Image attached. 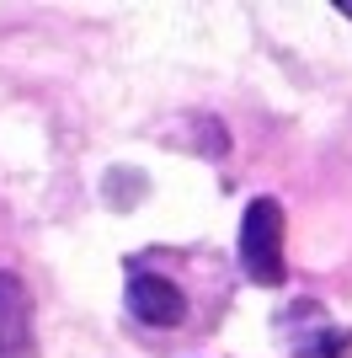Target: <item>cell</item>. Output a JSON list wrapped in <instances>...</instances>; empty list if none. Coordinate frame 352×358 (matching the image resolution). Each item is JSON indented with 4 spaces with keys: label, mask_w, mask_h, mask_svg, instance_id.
Instances as JSON below:
<instances>
[{
    "label": "cell",
    "mask_w": 352,
    "mask_h": 358,
    "mask_svg": "<svg viewBox=\"0 0 352 358\" xmlns=\"http://www.w3.org/2000/svg\"><path fill=\"white\" fill-rule=\"evenodd\" d=\"M283 209L272 203V198H256V203H246V220H240V268H246L251 284H283V273H288V262H283Z\"/></svg>",
    "instance_id": "obj_1"
},
{
    "label": "cell",
    "mask_w": 352,
    "mask_h": 358,
    "mask_svg": "<svg viewBox=\"0 0 352 358\" xmlns=\"http://www.w3.org/2000/svg\"><path fill=\"white\" fill-rule=\"evenodd\" d=\"M123 299H129L133 321H145V327H155V331H171V327L187 321V299H182V289H176L171 278H161V273H149V268H129V289H123Z\"/></svg>",
    "instance_id": "obj_2"
},
{
    "label": "cell",
    "mask_w": 352,
    "mask_h": 358,
    "mask_svg": "<svg viewBox=\"0 0 352 358\" xmlns=\"http://www.w3.org/2000/svg\"><path fill=\"white\" fill-rule=\"evenodd\" d=\"M0 358H38L32 294H27V284L6 268H0Z\"/></svg>",
    "instance_id": "obj_3"
},
{
    "label": "cell",
    "mask_w": 352,
    "mask_h": 358,
    "mask_svg": "<svg viewBox=\"0 0 352 358\" xmlns=\"http://www.w3.org/2000/svg\"><path fill=\"white\" fill-rule=\"evenodd\" d=\"M337 11H342V16H352V0H337Z\"/></svg>",
    "instance_id": "obj_4"
}]
</instances>
